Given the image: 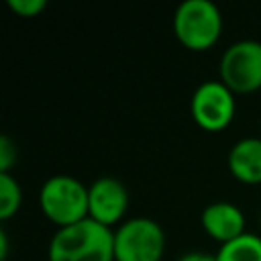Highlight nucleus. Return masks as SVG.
Wrapping results in <instances>:
<instances>
[{
	"instance_id": "nucleus-3",
	"label": "nucleus",
	"mask_w": 261,
	"mask_h": 261,
	"mask_svg": "<svg viewBox=\"0 0 261 261\" xmlns=\"http://www.w3.org/2000/svg\"><path fill=\"white\" fill-rule=\"evenodd\" d=\"M173 33L184 47L206 51L222 33V14L210 0H184L173 12Z\"/></svg>"
},
{
	"instance_id": "nucleus-6",
	"label": "nucleus",
	"mask_w": 261,
	"mask_h": 261,
	"mask_svg": "<svg viewBox=\"0 0 261 261\" xmlns=\"http://www.w3.org/2000/svg\"><path fill=\"white\" fill-rule=\"evenodd\" d=\"M237 102L234 92H230L220 80L202 82L190 100V112L196 124L204 130L218 133L230 124L234 118Z\"/></svg>"
},
{
	"instance_id": "nucleus-8",
	"label": "nucleus",
	"mask_w": 261,
	"mask_h": 261,
	"mask_svg": "<svg viewBox=\"0 0 261 261\" xmlns=\"http://www.w3.org/2000/svg\"><path fill=\"white\" fill-rule=\"evenodd\" d=\"M202 228L220 245L241 237L245 230V212L232 202H212L202 210Z\"/></svg>"
},
{
	"instance_id": "nucleus-12",
	"label": "nucleus",
	"mask_w": 261,
	"mask_h": 261,
	"mask_svg": "<svg viewBox=\"0 0 261 261\" xmlns=\"http://www.w3.org/2000/svg\"><path fill=\"white\" fill-rule=\"evenodd\" d=\"M8 6L18 16L33 18V16H39L47 8V2L45 0H8Z\"/></svg>"
},
{
	"instance_id": "nucleus-4",
	"label": "nucleus",
	"mask_w": 261,
	"mask_h": 261,
	"mask_svg": "<svg viewBox=\"0 0 261 261\" xmlns=\"http://www.w3.org/2000/svg\"><path fill=\"white\" fill-rule=\"evenodd\" d=\"M165 232L153 218L135 216L114 228V261H161Z\"/></svg>"
},
{
	"instance_id": "nucleus-11",
	"label": "nucleus",
	"mask_w": 261,
	"mask_h": 261,
	"mask_svg": "<svg viewBox=\"0 0 261 261\" xmlns=\"http://www.w3.org/2000/svg\"><path fill=\"white\" fill-rule=\"evenodd\" d=\"M22 204V190L12 173H0V220L12 218Z\"/></svg>"
},
{
	"instance_id": "nucleus-15",
	"label": "nucleus",
	"mask_w": 261,
	"mask_h": 261,
	"mask_svg": "<svg viewBox=\"0 0 261 261\" xmlns=\"http://www.w3.org/2000/svg\"><path fill=\"white\" fill-rule=\"evenodd\" d=\"M6 253H8V237H6V230H0V259L2 261L6 259Z\"/></svg>"
},
{
	"instance_id": "nucleus-2",
	"label": "nucleus",
	"mask_w": 261,
	"mask_h": 261,
	"mask_svg": "<svg viewBox=\"0 0 261 261\" xmlns=\"http://www.w3.org/2000/svg\"><path fill=\"white\" fill-rule=\"evenodd\" d=\"M41 212L59 228L82 222L88 216V186L73 175H51L39 192Z\"/></svg>"
},
{
	"instance_id": "nucleus-5",
	"label": "nucleus",
	"mask_w": 261,
	"mask_h": 261,
	"mask_svg": "<svg viewBox=\"0 0 261 261\" xmlns=\"http://www.w3.org/2000/svg\"><path fill=\"white\" fill-rule=\"evenodd\" d=\"M220 82L234 94H251L261 88V43L243 39L232 43L218 63Z\"/></svg>"
},
{
	"instance_id": "nucleus-1",
	"label": "nucleus",
	"mask_w": 261,
	"mask_h": 261,
	"mask_svg": "<svg viewBox=\"0 0 261 261\" xmlns=\"http://www.w3.org/2000/svg\"><path fill=\"white\" fill-rule=\"evenodd\" d=\"M49 261H114V230L92 218L57 228Z\"/></svg>"
},
{
	"instance_id": "nucleus-14",
	"label": "nucleus",
	"mask_w": 261,
	"mask_h": 261,
	"mask_svg": "<svg viewBox=\"0 0 261 261\" xmlns=\"http://www.w3.org/2000/svg\"><path fill=\"white\" fill-rule=\"evenodd\" d=\"M177 261H216V255H210L204 251H190V253H184Z\"/></svg>"
},
{
	"instance_id": "nucleus-16",
	"label": "nucleus",
	"mask_w": 261,
	"mask_h": 261,
	"mask_svg": "<svg viewBox=\"0 0 261 261\" xmlns=\"http://www.w3.org/2000/svg\"><path fill=\"white\" fill-rule=\"evenodd\" d=\"M259 226H261V214H259Z\"/></svg>"
},
{
	"instance_id": "nucleus-10",
	"label": "nucleus",
	"mask_w": 261,
	"mask_h": 261,
	"mask_svg": "<svg viewBox=\"0 0 261 261\" xmlns=\"http://www.w3.org/2000/svg\"><path fill=\"white\" fill-rule=\"evenodd\" d=\"M216 261H261V237L255 232H243L218 247Z\"/></svg>"
},
{
	"instance_id": "nucleus-7",
	"label": "nucleus",
	"mask_w": 261,
	"mask_h": 261,
	"mask_svg": "<svg viewBox=\"0 0 261 261\" xmlns=\"http://www.w3.org/2000/svg\"><path fill=\"white\" fill-rule=\"evenodd\" d=\"M126 208H128V192L120 179L104 175L88 186V216L92 220L112 228L122 220Z\"/></svg>"
},
{
	"instance_id": "nucleus-13",
	"label": "nucleus",
	"mask_w": 261,
	"mask_h": 261,
	"mask_svg": "<svg viewBox=\"0 0 261 261\" xmlns=\"http://www.w3.org/2000/svg\"><path fill=\"white\" fill-rule=\"evenodd\" d=\"M16 157H18L16 143L10 137L2 135L0 137V173H10V169L16 163Z\"/></svg>"
},
{
	"instance_id": "nucleus-17",
	"label": "nucleus",
	"mask_w": 261,
	"mask_h": 261,
	"mask_svg": "<svg viewBox=\"0 0 261 261\" xmlns=\"http://www.w3.org/2000/svg\"><path fill=\"white\" fill-rule=\"evenodd\" d=\"M259 137H261V126H259Z\"/></svg>"
},
{
	"instance_id": "nucleus-9",
	"label": "nucleus",
	"mask_w": 261,
	"mask_h": 261,
	"mask_svg": "<svg viewBox=\"0 0 261 261\" xmlns=\"http://www.w3.org/2000/svg\"><path fill=\"white\" fill-rule=\"evenodd\" d=\"M226 161L230 173L241 184H261V137H245L237 141L230 147Z\"/></svg>"
}]
</instances>
